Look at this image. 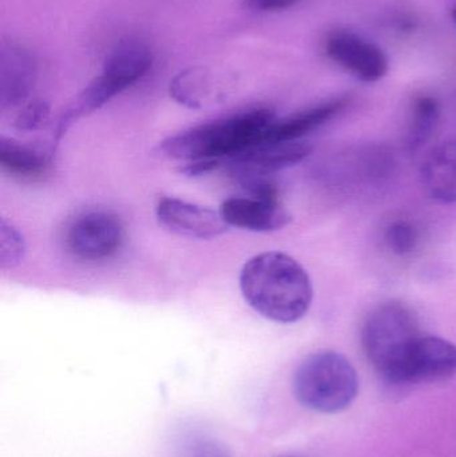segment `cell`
I'll return each mask as SVG.
<instances>
[{
    "instance_id": "1",
    "label": "cell",
    "mask_w": 456,
    "mask_h": 457,
    "mask_svg": "<svg viewBox=\"0 0 456 457\" xmlns=\"http://www.w3.org/2000/svg\"><path fill=\"white\" fill-rule=\"evenodd\" d=\"M240 289L254 312L278 324H294L310 311L313 287L307 270L291 255L267 252L241 269Z\"/></svg>"
},
{
    "instance_id": "2",
    "label": "cell",
    "mask_w": 456,
    "mask_h": 457,
    "mask_svg": "<svg viewBox=\"0 0 456 457\" xmlns=\"http://www.w3.org/2000/svg\"><path fill=\"white\" fill-rule=\"evenodd\" d=\"M275 120L269 109L238 112L170 137L161 145V152L185 162L205 160L221 163L224 158L233 160L261 144Z\"/></svg>"
},
{
    "instance_id": "3",
    "label": "cell",
    "mask_w": 456,
    "mask_h": 457,
    "mask_svg": "<svg viewBox=\"0 0 456 457\" xmlns=\"http://www.w3.org/2000/svg\"><path fill=\"white\" fill-rule=\"evenodd\" d=\"M152 63V51L144 42L129 39L118 43L107 56L101 74L62 115L55 131L56 138H61L75 120L91 114L126 88L136 85L147 74Z\"/></svg>"
},
{
    "instance_id": "4",
    "label": "cell",
    "mask_w": 456,
    "mask_h": 457,
    "mask_svg": "<svg viewBox=\"0 0 456 457\" xmlns=\"http://www.w3.org/2000/svg\"><path fill=\"white\" fill-rule=\"evenodd\" d=\"M420 335L417 314L404 303L393 301L382 303L369 314L361 344L377 372L396 384L402 365Z\"/></svg>"
},
{
    "instance_id": "5",
    "label": "cell",
    "mask_w": 456,
    "mask_h": 457,
    "mask_svg": "<svg viewBox=\"0 0 456 457\" xmlns=\"http://www.w3.org/2000/svg\"><path fill=\"white\" fill-rule=\"evenodd\" d=\"M294 389L304 407L336 413L350 407L358 396V373L343 354L319 352L302 362L294 375Z\"/></svg>"
},
{
    "instance_id": "6",
    "label": "cell",
    "mask_w": 456,
    "mask_h": 457,
    "mask_svg": "<svg viewBox=\"0 0 456 457\" xmlns=\"http://www.w3.org/2000/svg\"><path fill=\"white\" fill-rule=\"evenodd\" d=\"M123 241V228L117 217L106 212H90L78 217L67 230V249L83 261L112 257Z\"/></svg>"
},
{
    "instance_id": "7",
    "label": "cell",
    "mask_w": 456,
    "mask_h": 457,
    "mask_svg": "<svg viewBox=\"0 0 456 457\" xmlns=\"http://www.w3.org/2000/svg\"><path fill=\"white\" fill-rule=\"evenodd\" d=\"M455 373V344L436 336L420 335L402 365L396 384L444 380Z\"/></svg>"
},
{
    "instance_id": "8",
    "label": "cell",
    "mask_w": 456,
    "mask_h": 457,
    "mask_svg": "<svg viewBox=\"0 0 456 457\" xmlns=\"http://www.w3.org/2000/svg\"><path fill=\"white\" fill-rule=\"evenodd\" d=\"M219 213L228 227L269 233L280 230L291 222V214L278 197H259V195H241L228 198L222 203Z\"/></svg>"
},
{
    "instance_id": "9",
    "label": "cell",
    "mask_w": 456,
    "mask_h": 457,
    "mask_svg": "<svg viewBox=\"0 0 456 457\" xmlns=\"http://www.w3.org/2000/svg\"><path fill=\"white\" fill-rule=\"evenodd\" d=\"M326 53L335 63L363 82H377L388 71V61L383 51L369 40L350 32L329 35Z\"/></svg>"
},
{
    "instance_id": "10",
    "label": "cell",
    "mask_w": 456,
    "mask_h": 457,
    "mask_svg": "<svg viewBox=\"0 0 456 457\" xmlns=\"http://www.w3.org/2000/svg\"><path fill=\"white\" fill-rule=\"evenodd\" d=\"M155 216L158 222L171 233L192 239H214L229 228L219 212L178 198L160 200Z\"/></svg>"
},
{
    "instance_id": "11",
    "label": "cell",
    "mask_w": 456,
    "mask_h": 457,
    "mask_svg": "<svg viewBox=\"0 0 456 457\" xmlns=\"http://www.w3.org/2000/svg\"><path fill=\"white\" fill-rule=\"evenodd\" d=\"M312 152L304 139L261 142L230 160L236 179L243 176H272L276 171L297 165Z\"/></svg>"
},
{
    "instance_id": "12",
    "label": "cell",
    "mask_w": 456,
    "mask_h": 457,
    "mask_svg": "<svg viewBox=\"0 0 456 457\" xmlns=\"http://www.w3.org/2000/svg\"><path fill=\"white\" fill-rule=\"evenodd\" d=\"M34 56L18 43H3L0 54V104L3 109L21 106L34 86Z\"/></svg>"
},
{
    "instance_id": "13",
    "label": "cell",
    "mask_w": 456,
    "mask_h": 457,
    "mask_svg": "<svg viewBox=\"0 0 456 457\" xmlns=\"http://www.w3.org/2000/svg\"><path fill=\"white\" fill-rule=\"evenodd\" d=\"M426 195L439 204H456V139L434 147L422 162Z\"/></svg>"
},
{
    "instance_id": "14",
    "label": "cell",
    "mask_w": 456,
    "mask_h": 457,
    "mask_svg": "<svg viewBox=\"0 0 456 457\" xmlns=\"http://www.w3.org/2000/svg\"><path fill=\"white\" fill-rule=\"evenodd\" d=\"M345 106L347 99H334L297 112L286 120H275L265 133L262 142L300 141L334 120Z\"/></svg>"
},
{
    "instance_id": "15",
    "label": "cell",
    "mask_w": 456,
    "mask_h": 457,
    "mask_svg": "<svg viewBox=\"0 0 456 457\" xmlns=\"http://www.w3.org/2000/svg\"><path fill=\"white\" fill-rule=\"evenodd\" d=\"M441 117V107L431 96H420L412 106L411 118L406 134V147L410 153L422 149L435 131Z\"/></svg>"
},
{
    "instance_id": "16",
    "label": "cell",
    "mask_w": 456,
    "mask_h": 457,
    "mask_svg": "<svg viewBox=\"0 0 456 457\" xmlns=\"http://www.w3.org/2000/svg\"><path fill=\"white\" fill-rule=\"evenodd\" d=\"M0 166L13 176L21 179H35L42 176L47 168L45 157L18 144L12 139L2 138L0 141Z\"/></svg>"
},
{
    "instance_id": "17",
    "label": "cell",
    "mask_w": 456,
    "mask_h": 457,
    "mask_svg": "<svg viewBox=\"0 0 456 457\" xmlns=\"http://www.w3.org/2000/svg\"><path fill=\"white\" fill-rule=\"evenodd\" d=\"M385 242L393 254L409 257L419 247V228L409 220H395L386 228Z\"/></svg>"
},
{
    "instance_id": "18",
    "label": "cell",
    "mask_w": 456,
    "mask_h": 457,
    "mask_svg": "<svg viewBox=\"0 0 456 457\" xmlns=\"http://www.w3.org/2000/svg\"><path fill=\"white\" fill-rule=\"evenodd\" d=\"M26 242L23 234L3 220L0 224V268L13 269L23 260Z\"/></svg>"
},
{
    "instance_id": "19",
    "label": "cell",
    "mask_w": 456,
    "mask_h": 457,
    "mask_svg": "<svg viewBox=\"0 0 456 457\" xmlns=\"http://www.w3.org/2000/svg\"><path fill=\"white\" fill-rule=\"evenodd\" d=\"M48 120V107L43 102H29L24 104L15 118V126L21 131H35L42 128Z\"/></svg>"
},
{
    "instance_id": "20",
    "label": "cell",
    "mask_w": 456,
    "mask_h": 457,
    "mask_svg": "<svg viewBox=\"0 0 456 457\" xmlns=\"http://www.w3.org/2000/svg\"><path fill=\"white\" fill-rule=\"evenodd\" d=\"M177 457H230L228 451L211 439H195L179 450Z\"/></svg>"
},
{
    "instance_id": "21",
    "label": "cell",
    "mask_w": 456,
    "mask_h": 457,
    "mask_svg": "<svg viewBox=\"0 0 456 457\" xmlns=\"http://www.w3.org/2000/svg\"><path fill=\"white\" fill-rule=\"evenodd\" d=\"M297 0H245L248 7L259 11H280L292 7Z\"/></svg>"
},
{
    "instance_id": "22",
    "label": "cell",
    "mask_w": 456,
    "mask_h": 457,
    "mask_svg": "<svg viewBox=\"0 0 456 457\" xmlns=\"http://www.w3.org/2000/svg\"><path fill=\"white\" fill-rule=\"evenodd\" d=\"M452 19H454V21L456 23V4L454 5V7H452Z\"/></svg>"
},
{
    "instance_id": "23",
    "label": "cell",
    "mask_w": 456,
    "mask_h": 457,
    "mask_svg": "<svg viewBox=\"0 0 456 457\" xmlns=\"http://www.w3.org/2000/svg\"><path fill=\"white\" fill-rule=\"evenodd\" d=\"M281 457H300V456H281Z\"/></svg>"
}]
</instances>
